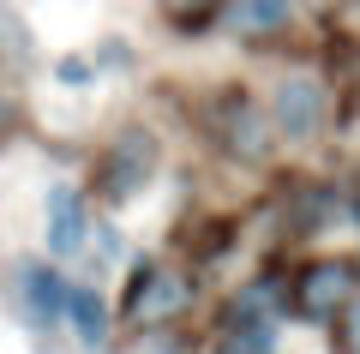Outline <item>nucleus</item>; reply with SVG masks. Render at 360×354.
<instances>
[{"mask_svg": "<svg viewBox=\"0 0 360 354\" xmlns=\"http://www.w3.org/2000/svg\"><path fill=\"white\" fill-rule=\"evenodd\" d=\"M193 306V277H180L168 265H139L132 270V294H127V318L132 330H162Z\"/></svg>", "mask_w": 360, "mask_h": 354, "instance_id": "1", "label": "nucleus"}, {"mask_svg": "<svg viewBox=\"0 0 360 354\" xmlns=\"http://www.w3.org/2000/svg\"><path fill=\"white\" fill-rule=\"evenodd\" d=\"M270 127L283 132L288 144L312 139V132L324 127V84H319V78H307V72L283 78V84H276V96H270Z\"/></svg>", "mask_w": 360, "mask_h": 354, "instance_id": "2", "label": "nucleus"}, {"mask_svg": "<svg viewBox=\"0 0 360 354\" xmlns=\"http://www.w3.org/2000/svg\"><path fill=\"white\" fill-rule=\"evenodd\" d=\"M354 294L360 289H354V265H348V258H319V265H307L300 282H295V306L307 318H336Z\"/></svg>", "mask_w": 360, "mask_h": 354, "instance_id": "3", "label": "nucleus"}, {"mask_svg": "<svg viewBox=\"0 0 360 354\" xmlns=\"http://www.w3.org/2000/svg\"><path fill=\"white\" fill-rule=\"evenodd\" d=\"M150 168H156V139L150 132H120V139L108 144V156H103V198L127 204L132 192L150 180Z\"/></svg>", "mask_w": 360, "mask_h": 354, "instance_id": "4", "label": "nucleus"}, {"mask_svg": "<svg viewBox=\"0 0 360 354\" xmlns=\"http://www.w3.org/2000/svg\"><path fill=\"white\" fill-rule=\"evenodd\" d=\"M66 289H72V282H60V270H49V265L18 270V306H25V318L37 330H54L66 318Z\"/></svg>", "mask_w": 360, "mask_h": 354, "instance_id": "5", "label": "nucleus"}, {"mask_svg": "<svg viewBox=\"0 0 360 354\" xmlns=\"http://www.w3.org/2000/svg\"><path fill=\"white\" fill-rule=\"evenodd\" d=\"M42 228H49V253H60V258H72L84 246V198H78V187H49Z\"/></svg>", "mask_w": 360, "mask_h": 354, "instance_id": "6", "label": "nucleus"}, {"mask_svg": "<svg viewBox=\"0 0 360 354\" xmlns=\"http://www.w3.org/2000/svg\"><path fill=\"white\" fill-rule=\"evenodd\" d=\"M222 144H229L234 156H246V163H258V156L270 151V120L246 96H229L222 102Z\"/></svg>", "mask_w": 360, "mask_h": 354, "instance_id": "7", "label": "nucleus"}, {"mask_svg": "<svg viewBox=\"0 0 360 354\" xmlns=\"http://www.w3.org/2000/svg\"><path fill=\"white\" fill-rule=\"evenodd\" d=\"M229 25L240 37H276L288 25V0H229Z\"/></svg>", "mask_w": 360, "mask_h": 354, "instance_id": "8", "label": "nucleus"}, {"mask_svg": "<svg viewBox=\"0 0 360 354\" xmlns=\"http://www.w3.org/2000/svg\"><path fill=\"white\" fill-rule=\"evenodd\" d=\"M66 318H72V330H78L84 348H103L108 342V312H103V301H96V289H66Z\"/></svg>", "mask_w": 360, "mask_h": 354, "instance_id": "9", "label": "nucleus"}, {"mask_svg": "<svg viewBox=\"0 0 360 354\" xmlns=\"http://www.w3.org/2000/svg\"><path fill=\"white\" fill-rule=\"evenodd\" d=\"M217 354H276V336H270V324H234L229 318Z\"/></svg>", "mask_w": 360, "mask_h": 354, "instance_id": "10", "label": "nucleus"}, {"mask_svg": "<svg viewBox=\"0 0 360 354\" xmlns=\"http://www.w3.org/2000/svg\"><path fill=\"white\" fill-rule=\"evenodd\" d=\"M270 312H276V289H270V282H252V289L234 294V306H229L234 324H270Z\"/></svg>", "mask_w": 360, "mask_h": 354, "instance_id": "11", "label": "nucleus"}, {"mask_svg": "<svg viewBox=\"0 0 360 354\" xmlns=\"http://www.w3.org/2000/svg\"><path fill=\"white\" fill-rule=\"evenodd\" d=\"M342 354H360V294L342 306Z\"/></svg>", "mask_w": 360, "mask_h": 354, "instance_id": "12", "label": "nucleus"}, {"mask_svg": "<svg viewBox=\"0 0 360 354\" xmlns=\"http://www.w3.org/2000/svg\"><path fill=\"white\" fill-rule=\"evenodd\" d=\"M6 132H13V108H0V144H6Z\"/></svg>", "mask_w": 360, "mask_h": 354, "instance_id": "13", "label": "nucleus"}]
</instances>
